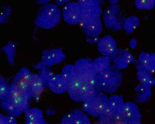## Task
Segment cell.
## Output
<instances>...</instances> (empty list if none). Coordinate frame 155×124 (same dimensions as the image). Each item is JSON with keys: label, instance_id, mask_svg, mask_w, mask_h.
<instances>
[{"label": "cell", "instance_id": "6da1fadb", "mask_svg": "<svg viewBox=\"0 0 155 124\" xmlns=\"http://www.w3.org/2000/svg\"><path fill=\"white\" fill-rule=\"evenodd\" d=\"M61 74L67 85L69 96L76 102H81L93 94L96 89L87 83L81 76L75 65L69 64L62 68Z\"/></svg>", "mask_w": 155, "mask_h": 124}, {"label": "cell", "instance_id": "7a4b0ae2", "mask_svg": "<svg viewBox=\"0 0 155 124\" xmlns=\"http://www.w3.org/2000/svg\"><path fill=\"white\" fill-rule=\"evenodd\" d=\"M61 18V12L58 6L47 3L38 9L34 24L40 28L48 29L55 27Z\"/></svg>", "mask_w": 155, "mask_h": 124}, {"label": "cell", "instance_id": "3957f363", "mask_svg": "<svg viewBox=\"0 0 155 124\" xmlns=\"http://www.w3.org/2000/svg\"><path fill=\"white\" fill-rule=\"evenodd\" d=\"M122 79L121 72L110 68L105 72L97 74L94 86L96 89L104 92L112 93L120 86Z\"/></svg>", "mask_w": 155, "mask_h": 124}, {"label": "cell", "instance_id": "277c9868", "mask_svg": "<svg viewBox=\"0 0 155 124\" xmlns=\"http://www.w3.org/2000/svg\"><path fill=\"white\" fill-rule=\"evenodd\" d=\"M108 98L104 92L96 89L82 102V110L93 117H98L106 106Z\"/></svg>", "mask_w": 155, "mask_h": 124}, {"label": "cell", "instance_id": "5b68a950", "mask_svg": "<svg viewBox=\"0 0 155 124\" xmlns=\"http://www.w3.org/2000/svg\"><path fill=\"white\" fill-rule=\"evenodd\" d=\"M103 18L104 25L108 29L116 31L124 28L126 18L123 16L119 5L116 4L107 7L104 11Z\"/></svg>", "mask_w": 155, "mask_h": 124}, {"label": "cell", "instance_id": "8992f818", "mask_svg": "<svg viewBox=\"0 0 155 124\" xmlns=\"http://www.w3.org/2000/svg\"><path fill=\"white\" fill-rule=\"evenodd\" d=\"M42 53L43 56L41 59L34 67L36 69L48 68L61 63L66 57L61 48L45 49L42 51Z\"/></svg>", "mask_w": 155, "mask_h": 124}, {"label": "cell", "instance_id": "52a82bcc", "mask_svg": "<svg viewBox=\"0 0 155 124\" xmlns=\"http://www.w3.org/2000/svg\"><path fill=\"white\" fill-rule=\"evenodd\" d=\"M92 61L89 58H82L77 60L74 65L84 80L90 85L95 86L97 73L93 67Z\"/></svg>", "mask_w": 155, "mask_h": 124}, {"label": "cell", "instance_id": "ba28073f", "mask_svg": "<svg viewBox=\"0 0 155 124\" xmlns=\"http://www.w3.org/2000/svg\"><path fill=\"white\" fill-rule=\"evenodd\" d=\"M62 15L64 20L71 25L79 24L83 17L81 6L75 2H70L65 5L62 9Z\"/></svg>", "mask_w": 155, "mask_h": 124}, {"label": "cell", "instance_id": "9c48e42d", "mask_svg": "<svg viewBox=\"0 0 155 124\" xmlns=\"http://www.w3.org/2000/svg\"><path fill=\"white\" fill-rule=\"evenodd\" d=\"M79 24L83 32L89 37H97L102 32L101 17H84Z\"/></svg>", "mask_w": 155, "mask_h": 124}, {"label": "cell", "instance_id": "30bf717a", "mask_svg": "<svg viewBox=\"0 0 155 124\" xmlns=\"http://www.w3.org/2000/svg\"><path fill=\"white\" fill-rule=\"evenodd\" d=\"M135 62L138 70L143 71L152 75L155 72V53L143 52Z\"/></svg>", "mask_w": 155, "mask_h": 124}, {"label": "cell", "instance_id": "8fae6325", "mask_svg": "<svg viewBox=\"0 0 155 124\" xmlns=\"http://www.w3.org/2000/svg\"><path fill=\"white\" fill-rule=\"evenodd\" d=\"M126 124H140L141 116L138 106L134 103L128 102L124 103L121 111Z\"/></svg>", "mask_w": 155, "mask_h": 124}, {"label": "cell", "instance_id": "7c38bea8", "mask_svg": "<svg viewBox=\"0 0 155 124\" xmlns=\"http://www.w3.org/2000/svg\"><path fill=\"white\" fill-rule=\"evenodd\" d=\"M111 56L115 66L119 69H125L130 64L135 62L134 56L130 53L119 48H117Z\"/></svg>", "mask_w": 155, "mask_h": 124}, {"label": "cell", "instance_id": "4fadbf2b", "mask_svg": "<svg viewBox=\"0 0 155 124\" xmlns=\"http://www.w3.org/2000/svg\"><path fill=\"white\" fill-rule=\"evenodd\" d=\"M89 118L82 110L74 109L65 114L63 117L61 124H90Z\"/></svg>", "mask_w": 155, "mask_h": 124}, {"label": "cell", "instance_id": "5bb4252c", "mask_svg": "<svg viewBox=\"0 0 155 124\" xmlns=\"http://www.w3.org/2000/svg\"><path fill=\"white\" fill-rule=\"evenodd\" d=\"M103 4L102 0H86L83 4L81 5L83 13V17H101L103 12L102 7Z\"/></svg>", "mask_w": 155, "mask_h": 124}, {"label": "cell", "instance_id": "9a60e30c", "mask_svg": "<svg viewBox=\"0 0 155 124\" xmlns=\"http://www.w3.org/2000/svg\"><path fill=\"white\" fill-rule=\"evenodd\" d=\"M98 51L103 55L112 56L115 52L117 44L114 39L110 35L100 38L97 42Z\"/></svg>", "mask_w": 155, "mask_h": 124}, {"label": "cell", "instance_id": "2e32d148", "mask_svg": "<svg viewBox=\"0 0 155 124\" xmlns=\"http://www.w3.org/2000/svg\"><path fill=\"white\" fill-rule=\"evenodd\" d=\"M47 86L53 92L62 94L67 90V83L61 74H54L47 81Z\"/></svg>", "mask_w": 155, "mask_h": 124}, {"label": "cell", "instance_id": "e0dca14e", "mask_svg": "<svg viewBox=\"0 0 155 124\" xmlns=\"http://www.w3.org/2000/svg\"><path fill=\"white\" fill-rule=\"evenodd\" d=\"M31 92L32 97L40 96L46 86L45 80L39 74L32 73L29 81Z\"/></svg>", "mask_w": 155, "mask_h": 124}, {"label": "cell", "instance_id": "ac0fdd59", "mask_svg": "<svg viewBox=\"0 0 155 124\" xmlns=\"http://www.w3.org/2000/svg\"><path fill=\"white\" fill-rule=\"evenodd\" d=\"M25 123L27 124H47L41 111L34 107L29 108L25 112Z\"/></svg>", "mask_w": 155, "mask_h": 124}, {"label": "cell", "instance_id": "d6986e66", "mask_svg": "<svg viewBox=\"0 0 155 124\" xmlns=\"http://www.w3.org/2000/svg\"><path fill=\"white\" fill-rule=\"evenodd\" d=\"M136 92L135 101L137 103H143L150 99L152 94L151 88L140 84L135 88Z\"/></svg>", "mask_w": 155, "mask_h": 124}, {"label": "cell", "instance_id": "ffe728a7", "mask_svg": "<svg viewBox=\"0 0 155 124\" xmlns=\"http://www.w3.org/2000/svg\"><path fill=\"white\" fill-rule=\"evenodd\" d=\"M110 61L109 56L103 55L94 59L92 61V63L97 74L103 72L110 69Z\"/></svg>", "mask_w": 155, "mask_h": 124}, {"label": "cell", "instance_id": "44dd1931", "mask_svg": "<svg viewBox=\"0 0 155 124\" xmlns=\"http://www.w3.org/2000/svg\"><path fill=\"white\" fill-rule=\"evenodd\" d=\"M1 105L2 109L10 115L16 117L22 113L11 99L6 98L3 100L1 101Z\"/></svg>", "mask_w": 155, "mask_h": 124}, {"label": "cell", "instance_id": "7402d4cb", "mask_svg": "<svg viewBox=\"0 0 155 124\" xmlns=\"http://www.w3.org/2000/svg\"><path fill=\"white\" fill-rule=\"evenodd\" d=\"M13 81L18 86L25 95L30 99L32 97L29 82L23 78L18 72L15 75Z\"/></svg>", "mask_w": 155, "mask_h": 124}, {"label": "cell", "instance_id": "603a6c76", "mask_svg": "<svg viewBox=\"0 0 155 124\" xmlns=\"http://www.w3.org/2000/svg\"><path fill=\"white\" fill-rule=\"evenodd\" d=\"M117 112L114 110L108 104L101 113L98 118V123L99 124H111L114 115Z\"/></svg>", "mask_w": 155, "mask_h": 124}, {"label": "cell", "instance_id": "cb8c5ba5", "mask_svg": "<svg viewBox=\"0 0 155 124\" xmlns=\"http://www.w3.org/2000/svg\"><path fill=\"white\" fill-rule=\"evenodd\" d=\"M16 43L10 41L8 44L2 48L1 50L5 54L9 64L13 65L15 55Z\"/></svg>", "mask_w": 155, "mask_h": 124}, {"label": "cell", "instance_id": "d4e9b609", "mask_svg": "<svg viewBox=\"0 0 155 124\" xmlns=\"http://www.w3.org/2000/svg\"><path fill=\"white\" fill-rule=\"evenodd\" d=\"M150 74L146 72L138 70L137 76L140 83L151 88L155 85V78Z\"/></svg>", "mask_w": 155, "mask_h": 124}, {"label": "cell", "instance_id": "484cf974", "mask_svg": "<svg viewBox=\"0 0 155 124\" xmlns=\"http://www.w3.org/2000/svg\"><path fill=\"white\" fill-rule=\"evenodd\" d=\"M139 23L138 18L135 15H131L126 18L124 28L127 34H131L135 31Z\"/></svg>", "mask_w": 155, "mask_h": 124}, {"label": "cell", "instance_id": "4316f807", "mask_svg": "<svg viewBox=\"0 0 155 124\" xmlns=\"http://www.w3.org/2000/svg\"><path fill=\"white\" fill-rule=\"evenodd\" d=\"M108 102L116 112L121 111L124 103L122 97L116 95H111L108 98Z\"/></svg>", "mask_w": 155, "mask_h": 124}, {"label": "cell", "instance_id": "83f0119b", "mask_svg": "<svg viewBox=\"0 0 155 124\" xmlns=\"http://www.w3.org/2000/svg\"><path fill=\"white\" fill-rule=\"evenodd\" d=\"M30 99L26 95L22 94L15 98L11 99L22 113L29 108V101Z\"/></svg>", "mask_w": 155, "mask_h": 124}, {"label": "cell", "instance_id": "f1b7e54d", "mask_svg": "<svg viewBox=\"0 0 155 124\" xmlns=\"http://www.w3.org/2000/svg\"><path fill=\"white\" fill-rule=\"evenodd\" d=\"M135 5L139 9L150 10L155 5V0H135Z\"/></svg>", "mask_w": 155, "mask_h": 124}, {"label": "cell", "instance_id": "f546056e", "mask_svg": "<svg viewBox=\"0 0 155 124\" xmlns=\"http://www.w3.org/2000/svg\"><path fill=\"white\" fill-rule=\"evenodd\" d=\"M9 84L2 75L0 76V100L1 101L6 98L8 94Z\"/></svg>", "mask_w": 155, "mask_h": 124}, {"label": "cell", "instance_id": "4dcf8cb0", "mask_svg": "<svg viewBox=\"0 0 155 124\" xmlns=\"http://www.w3.org/2000/svg\"><path fill=\"white\" fill-rule=\"evenodd\" d=\"M0 15V23L4 24L7 22L9 19V15L11 12L12 9L10 6H3L2 8Z\"/></svg>", "mask_w": 155, "mask_h": 124}, {"label": "cell", "instance_id": "1f68e13d", "mask_svg": "<svg viewBox=\"0 0 155 124\" xmlns=\"http://www.w3.org/2000/svg\"><path fill=\"white\" fill-rule=\"evenodd\" d=\"M39 74L43 79L46 84V82L48 80L54 73L48 68H43L41 69L40 73Z\"/></svg>", "mask_w": 155, "mask_h": 124}, {"label": "cell", "instance_id": "d6a6232c", "mask_svg": "<svg viewBox=\"0 0 155 124\" xmlns=\"http://www.w3.org/2000/svg\"><path fill=\"white\" fill-rule=\"evenodd\" d=\"M18 73L20 75L26 80L30 81L31 79L32 73L26 67L21 69Z\"/></svg>", "mask_w": 155, "mask_h": 124}, {"label": "cell", "instance_id": "836d02e7", "mask_svg": "<svg viewBox=\"0 0 155 124\" xmlns=\"http://www.w3.org/2000/svg\"><path fill=\"white\" fill-rule=\"evenodd\" d=\"M5 124H16L17 123V121L15 117L10 115L5 116Z\"/></svg>", "mask_w": 155, "mask_h": 124}, {"label": "cell", "instance_id": "e575fe53", "mask_svg": "<svg viewBox=\"0 0 155 124\" xmlns=\"http://www.w3.org/2000/svg\"><path fill=\"white\" fill-rule=\"evenodd\" d=\"M91 38H90L88 36L86 38L87 42L90 43H97L100 39V38L98 37V36Z\"/></svg>", "mask_w": 155, "mask_h": 124}, {"label": "cell", "instance_id": "d590c367", "mask_svg": "<svg viewBox=\"0 0 155 124\" xmlns=\"http://www.w3.org/2000/svg\"><path fill=\"white\" fill-rule=\"evenodd\" d=\"M71 0H55V2L57 5L61 6Z\"/></svg>", "mask_w": 155, "mask_h": 124}, {"label": "cell", "instance_id": "8d00e7d4", "mask_svg": "<svg viewBox=\"0 0 155 124\" xmlns=\"http://www.w3.org/2000/svg\"><path fill=\"white\" fill-rule=\"evenodd\" d=\"M36 4L39 5L47 4L50 0H35Z\"/></svg>", "mask_w": 155, "mask_h": 124}, {"label": "cell", "instance_id": "74e56055", "mask_svg": "<svg viewBox=\"0 0 155 124\" xmlns=\"http://www.w3.org/2000/svg\"><path fill=\"white\" fill-rule=\"evenodd\" d=\"M137 42L134 39H132L131 40L130 42V45L132 49H134L136 46Z\"/></svg>", "mask_w": 155, "mask_h": 124}, {"label": "cell", "instance_id": "f35d334b", "mask_svg": "<svg viewBox=\"0 0 155 124\" xmlns=\"http://www.w3.org/2000/svg\"><path fill=\"white\" fill-rule=\"evenodd\" d=\"M0 124H5V116H3L1 114L0 115Z\"/></svg>", "mask_w": 155, "mask_h": 124}, {"label": "cell", "instance_id": "ab89813d", "mask_svg": "<svg viewBox=\"0 0 155 124\" xmlns=\"http://www.w3.org/2000/svg\"><path fill=\"white\" fill-rule=\"evenodd\" d=\"M109 3L111 5L116 4L120 0H107Z\"/></svg>", "mask_w": 155, "mask_h": 124}, {"label": "cell", "instance_id": "60d3db41", "mask_svg": "<svg viewBox=\"0 0 155 124\" xmlns=\"http://www.w3.org/2000/svg\"><path fill=\"white\" fill-rule=\"evenodd\" d=\"M86 0H78V3L80 5H82L85 2Z\"/></svg>", "mask_w": 155, "mask_h": 124}]
</instances>
